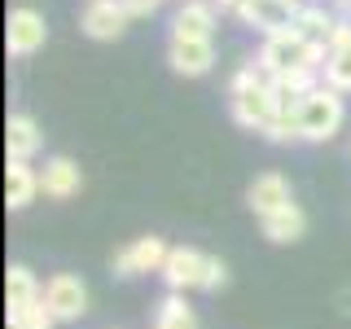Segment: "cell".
Wrapping results in <instances>:
<instances>
[{"instance_id": "24", "label": "cell", "mask_w": 351, "mask_h": 329, "mask_svg": "<svg viewBox=\"0 0 351 329\" xmlns=\"http://www.w3.org/2000/svg\"><path fill=\"white\" fill-rule=\"evenodd\" d=\"M224 281H228V263L219 259V255H206V263H202V285H197V290H219Z\"/></svg>"}, {"instance_id": "12", "label": "cell", "mask_w": 351, "mask_h": 329, "mask_svg": "<svg viewBox=\"0 0 351 329\" xmlns=\"http://www.w3.org/2000/svg\"><path fill=\"white\" fill-rule=\"evenodd\" d=\"M215 31V5L211 0H184L171 18V40H211Z\"/></svg>"}, {"instance_id": "4", "label": "cell", "mask_w": 351, "mask_h": 329, "mask_svg": "<svg viewBox=\"0 0 351 329\" xmlns=\"http://www.w3.org/2000/svg\"><path fill=\"white\" fill-rule=\"evenodd\" d=\"M44 303L53 307L58 321H80L88 312V285L75 277V272H53L44 281Z\"/></svg>"}, {"instance_id": "11", "label": "cell", "mask_w": 351, "mask_h": 329, "mask_svg": "<svg viewBox=\"0 0 351 329\" xmlns=\"http://www.w3.org/2000/svg\"><path fill=\"white\" fill-rule=\"evenodd\" d=\"M167 66L176 75L197 80V75H206L215 66V44L211 40H171L167 44Z\"/></svg>"}, {"instance_id": "18", "label": "cell", "mask_w": 351, "mask_h": 329, "mask_svg": "<svg viewBox=\"0 0 351 329\" xmlns=\"http://www.w3.org/2000/svg\"><path fill=\"white\" fill-rule=\"evenodd\" d=\"M36 193H40V171H31V162H9L5 167V206L9 211L31 206Z\"/></svg>"}, {"instance_id": "17", "label": "cell", "mask_w": 351, "mask_h": 329, "mask_svg": "<svg viewBox=\"0 0 351 329\" xmlns=\"http://www.w3.org/2000/svg\"><path fill=\"white\" fill-rule=\"evenodd\" d=\"M321 84H325L321 71H290V75H277V80H272V97H277L281 110H299L303 97H312Z\"/></svg>"}, {"instance_id": "13", "label": "cell", "mask_w": 351, "mask_h": 329, "mask_svg": "<svg viewBox=\"0 0 351 329\" xmlns=\"http://www.w3.org/2000/svg\"><path fill=\"white\" fill-rule=\"evenodd\" d=\"M44 145V132L31 114H9L5 123V158L9 162H31L36 149Z\"/></svg>"}, {"instance_id": "23", "label": "cell", "mask_w": 351, "mask_h": 329, "mask_svg": "<svg viewBox=\"0 0 351 329\" xmlns=\"http://www.w3.org/2000/svg\"><path fill=\"white\" fill-rule=\"evenodd\" d=\"M9 321H22V329H58L62 321H58V316H53V307L49 303H36V307H27V312H22V316H9Z\"/></svg>"}, {"instance_id": "3", "label": "cell", "mask_w": 351, "mask_h": 329, "mask_svg": "<svg viewBox=\"0 0 351 329\" xmlns=\"http://www.w3.org/2000/svg\"><path fill=\"white\" fill-rule=\"evenodd\" d=\"M228 114H233V123L246 127V132H268L272 119L281 114L277 97H272V84H268V88H255V93L228 97Z\"/></svg>"}, {"instance_id": "20", "label": "cell", "mask_w": 351, "mask_h": 329, "mask_svg": "<svg viewBox=\"0 0 351 329\" xmlns=\"http://www.w3.org/2000/svg\"><path fill=\"white\" fill-rule=\"evenodd\" d=\"M154 329H197V316L193 307L184 303V294H167L158 307V316H154Z\"/></svg>"}, {"instance_id": "6", "label": "cell", "mask_w": 351, "mask_h": 329, "mask_svg": "<svg viewBox=\"0 0 351 329\" xmlns=\"http://www.w3.org/2000/svg\"><path fill=\"white\" fill-rule=\"evenodd\" d=\"M44 40H49L44 14H36V9H27V5L9 14V27H5V49H9V58H31L36 49H44Z\"/></svg>"}, {"instance_id": "10", "label": "cell", "mask_w": 351, "mask_h": 329, "mask_svg": "<svg viewBox=\"0 0 351 329\" xmlns=\"http://www.w3.org/2000/svg\"><path fill=\"white\" fill-rule=\"evenodd\" d=\"M294 197H290V180H285L281 171H263L250 180V189H246V206L255 211L259 219L263 215H272V211H281V206H290Z\"/></svg>"}, {"instance_id": "19", "label": "cell", "mask_w": 351, "mask_h": 329, "mask_svg": "<svg viewBox=\"0 0 351 329\" xmlns=\"http://www.w3.org/2000/svg\"><path fill=\"white\" fill-rule=\"evenodd\" d=\"M334 22H338L334 9H325V5H303L299 14H294V31H299V36H307V40H316V44H329Z\"/></svg>"}, {"instance_id": "22", "label": "cell", "mask_w": 351, "mask_h": 329, "mask_svg": "<svg viewBox=\"0 0 351 329\" xmlns=\"http://www.w3.org/2000/svg\"><path fill=\"white\" fill-rule=\"evenodd\" d=\"M325 84L329 88H338V93H351V49L343 53H329V62H325Z\"/></svg>"}, {"instance_id": "15", "label": "cell", "mask_w": 351, "mask_h": 329, "mask_svg": "<svg viewBox=\"0 0 351 329\" xmlns=\"http://www.w3.org/2000/svg\"><path fill=\"white\" fill-rule=\"evenodd\" d=\"M40 299H44V290H40V281L31 277L27 263H9V272H5V307H9V316H22Z\"/></svg>"}, {"instance_id": "2", "label": "cell", "mask_w": 351, "mask_h": 329, "mask_svg": "<svg viewBox=\"0 0 351 329\" xmlns=\"http://www.w3.org/2000/svg\"><path fill=\"white\" fill-rule=\"evenodd\" d=\"M343 119H347V101H343V93L329 88V84H321L312 97H303V106H299L303 141H329V136H338Z\"/></svg>"}, {"instance_id": "5", "label": "cell", "mask_w": 351, "mask_h": 329, "mask_svg": "<svg viewBox=\"0 0 351 329\" xmlns=\"http://www.w3.org/2000/svg\"><path fill=\"white\" fill-rule=\"evenodd\" d=\"M171 246L162 237H136L132 246H123L114 255V272L119 277H141V272H162L167 268Z\"/></svg>"}, {"instance_id": "9", "label": "cell", "mask_w": 351, "mask_h": 329, "mask_svg": "<svg viewBox=\"0 0 351 329\" xmlns=\"http://www.w3.org/2000/svg\"><path fill=\"white\" fill-rule=\"evenodd\" d=\"M202 263H206L202 250H193V246H171L167 268H162V281H167V290H171V294L197 290V285H202Z\"/></svg>"}, {"instance_id": "25", "label": "cell", "mask_w": 351, "mask_h": 329, "mask_svg": "<svg viewBox=\"0 0 351 329\" xmlns=\"http://www.w3.org/2000/svg\"><path fill=\"white\" fill-rule=\"evenodd\" d=\"M162 0H123V9H128V18H149L154 9H158Z\"/></svg>"}, {"instance_id": "21", "label": "cell", "mask_w": 351, "mask_h": 329, "mask_svg": "<svg viewBox=\"0 0 351 329\" xmlns=\"http://www.w3.org/2000/svg\"><path fill=\"white\" fill-rule=\"evenodd\" d=\"M272 84V75L263 71L259 62H246L241 66V71L233 75V80H228V97H237V93H255V88H268Z\"/></svg>"}, {"instance_id": "1", "label": "cell", "mask_w": 351, "mask_h": 329, "mask_svg": "<svg viewBox=\"0 0 351 329\" xmlns=\"http://www.w3.org/2000/svg\"><path fill=\"white\" fill-rule=\"evenodd\" d=\"M255 62L277 80V75H290V71H325L329 49L316 44V40H307V36H299V31L290 27V31H277V36H263Z\"/></svg>"}, {"instance_id": "26", "label": "cell", "mask_w": 351, "mask_h": 329, "mask_svg": "<svg viewBox=\"0 0 351 329\" xmlns=\"http://www.w3.org/2000/svg\"><path fill=\"white\" fill-rule=\"evenodd\" d=\"M211 5H219V9H228V14H237V9L246 5V0H211Z\"/></svg>"}, {"instance_id": "8", "label": "cell", "mask_w": 351, "mask_h": 329, "mask_svg": "<svg viewBox=\"0 0 351 329\" xmlns=\"http://www.w3.org/2000/svg\"><path fill=\"white\" fill-rule=\"evenodd\" d=\"M294 14H299V9H294L290 0H246V5L237 9V18L246 22V27L263 31V36L290 31V27H294Z\"/></svg>"}, {"instance_id": "14", "label": "cell", "mask_w": 351, "mask_h": 329, "mask_svg": "<svg viewBox=\"0 0 351 329\" xmlns=\"http://www.w3.org/2000/svg\"><path fill=\"white\" fill-rule=\"evenodd\" d=\"M84 189V175H80V167H75L71 158H49L44 162V171H40V193L44 197H53V202H66V197H75Z\"/></svg>"}, {"instance_id": "7", "label": "cell", "mask_w": 351, "mask_h": 329, "mask_svg": "<svg viewBox=\"0 0 351 329\" xmlns=\"http://www.w3.org/2000/svg\"><path fill=\"white\" fill-rule=\"evenodd\" d=\"M128 9L123 0H88V9L80 14V27L88 40H119L128 31Z\"/></svg>"}, {"instance_id": "27", "label": "cell", "mask_w": 351, "mask_h": 329, "mask_svg": "<svg viewBox=\"0 0 351 329\" xmlns=\"http://www.w3.org/2000/svg\"><path fill=\"white\" fill-rule=\"evenodd\" d=\"M9 329H22V321H9Z\"/></svg>"}, {"instance_id": "16", "label": "cell", "mask_w": 351, "mask_h": 329, "mask_svg": "<svg viewBox=\"0 0 351 329\" xmlns=\"http://www.w3.org/2000/svg\"><path fill=\"white\" fill-rule=\"evenodd\" d=\"M259 228H263V237H268V241H277V246H290V241H299V237L307 233V215H303L299 202H290V206H281V211L263 215Z\"/></svg>"}]
</instances>
